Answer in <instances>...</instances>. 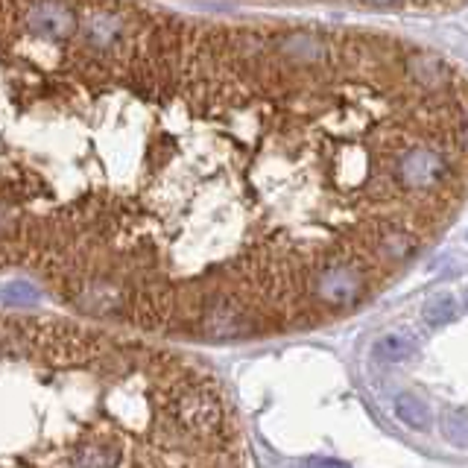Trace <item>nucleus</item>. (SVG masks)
Returning a JSON list of instances; mask_svg holds the SVG:
<instances>
[{
	"label": "nucleus",
	"instance_id": "nucleus-1",
	"mask_svg": "<svg viewBox=\"0 0 468 468\" xmlns=\"http://www.w3.org/2000/svg\"><path fill=\"white\" fill-rule=\"evenodd\" d=\"M4 228L85 319L196 342L384 293L468 199V71L413 38L4 4Z\"/></svg>",
	"mask_w": 468,
	"mask_h": 468
},
{
	"label": "nucleus",
	"instance_id": "nucleus-2",
	"mask_svg": "<svg viewBox=\"0 0 468 468\" xmlns=\"http://www.w3.org/2000/svg\"><path fill=\"white\" fill-rule=\"evenodd\" d=\"M4 468H249L203 363L59 317L4 319Z\"/></svg>",
	"mask_w": 468,
	"mask_h": 468
},
{
	"label": "nucleus",
	"instance_id": "nucleus-3",
	"mask_svg": "<svg viewBox=\"0 0 468 468\" xmlns=\"http://www.w3.org/2000/svg\"><path fill=\"white\" fill-rule=\"evenodd\" d=\"M395 416H398V422L410 427V431H427L433 422V413H431V407L425 404L422 398H416V395H398L395 398Z\"/></svg>",
	"mask_w": 468,
	"mask_h": 468
},
{
	"label": "nucleus",
	"instance_id": "nucleus-4",
	"mask_svg": "<svg viewBox=\"0 0 468 468\" xmlns=\"http://www.w3.org/2000/svg\"><path fill=\"white\" fill-rule=\"evenodd\" d=\"M378 360H387V363H401L407 357H413L416 351V342L404 337V334H387V337L375 340V346H372Z\"/></svg>",
	"mask_w": 468,
	"mask_h": 468
},
{
	"label": "nucleus",
	"instance_id": "nucleus-5",
	"mask_svg": "<svg viewBox=\"0 0 468 468\" xmlns=\"http://www.w3.org/2000/svg\"><path fill=\"white\" fill-rule=\"evenodd\" d=\"M454 317H456V302H454V295H448V293L433 295L422 311V319L431 325V328H445L448 322H454Z\"/></svg>",
	"mask_w": 468,
	"mask_h": 468
},
{
	"label": "nucleus",
	"instance_id": "nucleus-6",
	"mask_svg": "<svg viewBox=\"0 0 468 468\" xmlns=\"http://www.w3.org/2000/svg\"><path fill=\"white\" fill-rule=\"evenodd\" d=\"M442 433L448 442L468 448V410H448L442 418Z\"/></svg>",
	"mask_w": 468,
	"mask_h": 468
},
{
	"label": "nucleus",
	"instance_id": "nucleus-7",
	"mask_svg": "<svg viewBox=\"0 0 468 468\" xmlns=\"http://www.w3.org/2000/svg\"><path fill=\"white\" fill-rule=\"evenodd\" d=\"M38 293L33 281H6L4 288V302L12 308V304H35L38 302Z\"/></svg>",
	"mask_w": 468,
	"mask_h": 468
},
{
	"label": "nucleus",
	"instance_id": "nucleus-8",
	"mask_svg": "<svg viewBox=\"0 0 468 468\" xmlns=\"http://www.w3.org/2000/svg\"><path fill=\"white\" fill-rule=\"evenodd\" d=\"M304 468H349V465L340 460H328V456H311V460H304Z\"/></svg>",
	"mask_w": 468,
	"mask_h": 468
},
{
	"label": "nucleus",
	"instance_id": "nucleus-9",
	"mask_svg": "<svg viewBox=\"0 0 468 468\" xmlns=\"http://www.w3.org/2000/svg\"><path fill=\"white\" fill-rule=\"evenodd\" d=\"M465 304H468V290H465Z\"/></svg>",
	"mask_w": 468,
	"mask_h": 468
}]
</instances>
